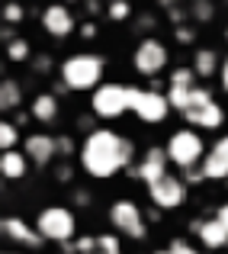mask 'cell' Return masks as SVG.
<instances>
[{
    "instance_id": "obj_1",
    "label": "cell",
    "mask_w": 228,
    "mask_h": 254,
    "mask_svg": "<svg viewBox=\"0 0 228 254\" xmlns=\"http://www.w3.org/2000/svg\"><path fill=\"white\" fill-rule=\"evenodd\" d=\"M135 145L113 129H93L80 145V168L90 177H113L122 168H129Z\"/></svg>"
},
{
    "instance_id": "obj_2",
    "label": "cell",
    "mask_w": 228,
    "mask_h": 254,
    "mask_svg": "<svg viewBox=\"0 0 228 254\" xmlns=\"http://www.w3.org/2000/svg\"><path fill=\"white\" fill-rule=\"evenodd\" d=\"M100 77H103V58L90 55V52L71 55L61 64V84L68 90H97Z\"/></svg>"
},
{
    "instance_id": "obj_3",
    "label": "cell",
    "mask_w": 228,
    "mask_h": 254,
    "mask_svg": "<svg viewBox=\"0 0 228 254\" xmlns=\"http://www.w3.org/2000/svg\"><path fill=\"white\" fill-rule=\"evenodd\" d=\"M164 148H167L171 164H177L180 171H193L206 161V145H203V135L196 129H177L167 138Z\"/></svg>"
},
{
    "instance_id": "obj_4",
    "label": "cell",
    "mask_w": 228,
    "mask_h": 254,
    "mask_svg": "<svg viewBox=\"0 0 228 254\" xmlns=\"http://www.w3.org/2000/svg\"><path fill=\"white\" fill-rule=\"evenodd\" d=\"M36 229L45 242H58V245H68L71 238L77 235V219L68 206H45L36 219Z\"/></svg>"
},
{
    "instance_id": "obj_5",
    "label": "cell",
    "mask_w": 228,
    "mask_h": 254,
    "mask_svg": "<svg viewBox=\"0 0 228 254\" xmlns=\"http://www.w3.org/2000/svg\"><path fill=\"white\" fill-rule=\"evenodd\" d=\"M129 110L135 113L142 123H164L167 113H171V103H167V93L129 87Z\"/></svg>"
},
{
    "instance_id": "obj_6",
    "label": "cell",
    "mask_w": 228,
    "mask_h": 254,
    "mask_svg": "<svg viewBox=\"0 0 228 254\" xmlns=\"http://www.w3.org/2000/svg\"><path fill=\"white\" fill-rule=\"evenodd\" d=\"M90 110L97 113L100 119H116L129 110V87L122 84H103L93 90L90 97Z\"/></svg>"
},
{
    "instance_id": "obj_7",
    "label": "cell",
    "mask_w": 228,
    "mask_h": 254,
    "mask_svg": "<svg viewBox=\"0 0 228 254\" xmlns=\"http://www.w3.org/2000/svg\"><path fill=\"white\" fill-rule=\"evenodd\" d=\"M167 55H171V52H167L164 42H158V39H142L132 62H135L138 74H145V77H151V81H154V77L167 68Z\"/></svg>"
},
{
    "instance_id": "obj_8",
    "label": "cell",
    "mask_w": 228,
    "mask_h": 254,
    "mask_svg": "<svg viewBox=\"0 0 228 254\" xmlns=\"http://www.w3.org/2000/svg\"><path fill=\"white\" fill-rule=\"evenodd\" d=\"M110 222L116 232H122L129 238H145V216L132 199H116L110 206Z\"/></svg>"
},
{
    "instance_id": "obj_9",
    "label": "cell",
    "mask_w": 228,
    "mask_h": 254,
    "mask_svg": "<svg viewBox=\"0 0 228 254\" xmlns=\"http://www.w3.org/2000/svg\"><path fill=\"white\" fill-rule=\"evenodd\" d=\"M148 196H151V203L158 206V209H177V206H183V199H186V180L167 174L164 180H158V184L148 187Z\"/></svg>"
},
{
    "instance_id": "obj_10",
    "label": "cell",
    "mask_w": 228,
    "mask_h": 254,
    "mask_svg": "<svg viewBox=\"0 0 228 254\" xmlns=\"http://www.w3.org/2000/svg\"><path fill=\"white\" fill-rule=\"evenodd\" d=\"M26 158H29V164H39V168H45V164L55 161L58 155V138L49 135V132H32V135H26Z\"/></svg>"
},
{
    "instance_id": "obj_11",
    "label": "cell",
    "mask_w": 228,
    "mask_h": 254,
    "mask_svg": "<svg viewBox=\"0 0 228 254\" xmlns=\"http://www.w3.org/2000/svg\"><path fill=\"white\" fill-rule=\"evenodd\" d=\"M42 29L49 32L52 39H64L74 32V13L64 3H52L42 10Z\"/></svg>"
},
{
    "instance_id": "obj_12",
    "label": "cell",
    "mask_w": 228,
    "mask_h": 254,
    "mask_svg": "<svg viewBox=\"0 0 228 254\" xmlns=\"http://www.w3.org/2000/svg\"><path fill=\"white\" fill-rule=\"evenodd\" d=\"M167 164H171V158H167V148H148L142 158V164L135 168V177L145 180V184H158V180L167 177Z\"/></svg>"
},
{
    "instance_id": "obj_13",
    "label": "cell",
    "mask_w": 228,
    "mask_h": 254,
    "mask_svg": "<svg viewBox=\"0 0 228 254\" xmlns=\"http://www.w3.org/2000/svg\"><path fill=\"white\" fill-rule=\"evenodd\" d=\"M0 232H3L10 242H19V245H26V248H39V245L45 242V238L39 235V229H32L29 222H23V219H16V216H6L3 222H0Z\"/></svg>"
},
{
    "instance_id": "obj_14",
    "label": "cell",
    "mask_w": 228,
    "mask_h": 254,
    "mask_svg": "<svg viewBox=\"0 0 228 254\" xmlns=\"http://www.w3.org/2000/svg\"><path fill=\"white\" fill-rule=\"evenodd\" d=\"M203 174H206V180H225L228 177V135H222L212 145V151L203 161Z\"/></svg>"
},
{
    "instance_id": "obj_15",
    "label": "cell",
    "mask_w": 228,
    "mask_h": 254,
    "mask_svg": "<svg viewBox=\"0 0 228 254\" xmlns=\"http://www.w3.org/2000/svg\"><path fill=\"white\" fill-rule=\"evenodd\" d=\"M183 116H186V123L196 126V129H219V126L225 123V113H222V106H219L216 100L206 103V106H190Z\"/></svg>"
},
{
    "instance_id": "obj_16",
    "label": "cell",
    "mask_w": 228,
    "mask_h": 254,
    "mask_svg": "<svg viewBox=\"0 0 228 254\" xmlns=\"http://www.w3.org/2000/svg\"><path fill=\"white\" fill-rule=\"evenodd\" d=\"M196 229V235H199V242L206 245V248H225L228 245V229L219 219H206V222H196L193 225Z\"/></svg>"
},
{
    "instance_id": "obj_17",
    "label": "cell",
    "mask_w": 228,
    "mask_h": 254,
    "mask_svg": "<svg viewBox=\"0 0 228 254\" xmlns=\"http://www.w3.org/2000/svg\"><path fill=\"white\" fill-rule=\"evenodd\" d=\"M26 168H29V158H26V151H3L0 155V174H3L6 180H23L26 177Z\"/></svg>"
},
{
    "instance_id": "obj_18",
    "label": "cell",
    "mask_w": 228,
    "mask_h": 254,
    "mask_svg": "<svg viewBox=\"0 0 228 254\" xmlns=\"http://www.w3.org/2000/svg\"><path fill=\"white\" fill-rule=\"evenodd\" d=\"M32 119L39 123H55L58 119V97L55 93H39L32 100Z\"/></svg>"
},
{
    "instance_id": "obj_19",
    "label": "cell",
    "mask_w": 228,
    "mask_h": 254,
    "mask_svg": "<svg viewBox=\"0 0 228 254\" xmlns=\"http://www.w3.org/2000/svg\"><path fill=\"white\" fill-rule=\"evenodd\" d=\"M19 103H23V84L16 81V77H6L3 84H0V110H19Z\"/></svg>"
},
{
    "instance_id": "obj_20",
    "label": "cell",
    "mask_w": 228,
    "mask_h": 254,
    "mask_svg": "<svg viewBox=\"0 0 228 254\" xmlns=\"http://www.w3.org/2000/svg\"><path fill=\"white\" fill-rule=\"evenodd\" d=\"M193 71H196V77H212L216 71H222V62L212 49H199L193 58Z\"/></svg>"
},
{
    "instance_id": "obj_21",
    "label": "cell",
    "mask_w": 228,
    "mask_h": 254,
    "mask_svg": "<svg viewBox=\"0 0 228 254\" xmlns=\"http://www.w3.org/2000/svg\"><path fill=\"white\" fill-rule=\"evenodd\" d=\"M167 103H171V110L186 113L193 103V87H167Z\"/></svg>"
},
{
    "instance_id": "obj_22",
    "label": "cell",
    "mask_w": 228,
    "mask_h": 254,
    "mask_svg": "<svg viewBox=\"0 0 228 254\" xmlns=\"http://www.w3.org/2000/svg\"><path fill=\"white\" fill-rule=\"evenodd\" d=\"M6 58H10V62H29L32 58V45L26 42V39H13L10 45H6Z\"/></svg>"
},
{
    "instance_id": "obj_23",
    "label": "cell",
    "mask_w": 228,
    "mask_h": 254,
    "mask_svg": "<svg viewBox=\"0 0 228 254\" xmlns=\"http://www.w3.org/2000/svg\"><path fill=\"white\" fill-rule=\"evenodd\" d=\"M190 13H193V19H196V23H209V19L216 16V3H212V0H193V3H190Z\"/></svg>"
},
{
    "instance_id": "obj_24",
    "label": "cell",
    "mask_w": 228,
    "mask_h": 254,
    "mask_svg": "<svg viewBox=\"0 0 228 254\" xmlns=\"http://www.w3.org/2000/svg\"><path fill=\"white\" fill-rule=\"evenodd\" d=\"M16 142H19L16 123H0V148H3V151H13V148H16Z\"/></svg>"
},
{
    "instance_id": "obj_25",
    "label": "cell",
    "mask_w": 228,
    "mask_h": 254,
    "mask_svg": "<svg viewBox=\"0 0 228 254\" xmlns=\"http://www.w3.org/2000/svg\"><path fill=\"white\" fill-rule=\"evenodd\" d=\"M171 87H196V71L193 68H173L171 71Z\"/></svg>"
},
{
    "instance_id": "obj_26",
    "label": "cell",
    "mask_w": 228,
    "mask_h": 254,
    "mask_svg": "<svg viewBox=\"0 0 228 254\" xmlns=\"http://www.w3.org/2000/svg\"><path fill=\"white\" fill-rule=\"evenodd\" d=\"M23 16H26V10L16 3V0H10V3L3 6V19H6V26H16V23H23Z\"/></svg>"
},
{
    "instance_id": "obj_27",
    "label": "cell",
    "mask_w": 228,
    "mask_h": 254,
    "mask_svg": "<svg viewBox=\"0 0 228 254\" xmlns=\"http://www.w3.org/2000/svg\"><path fill=\"white\" fill-rule=\"evenodd\" d=\"M129 16H132L129 0H110V19H129Z\"/></svg>"
},
{
    "instance_id": "obj_28",
    "label": "cell",
    "mask_w": 228,
    "mask_h": 254,
    "mask_svg": "<svg viewBox=\"0 0 228 254\" xmlns=\"http://www.w3.org/2000/svg\"><path fill=\"white\" fill-rule=\"evenodd\" d=\"M97 251L100 254H122V251H119V242L113 235H100L97 238Z\"/></svg>"
},
{
    "instance_id": "obj_29",
    "label": "cell",
    "mask_w": 228,
    "mask_h": 254,
    "mask_svg": "<svg viewBox=\"0 0 228 254\" xmlns=\"http://www.w3.org/2000/svg\"><path fill=\"white\" fill-rule=\"evenodd\" d=\"M167 254H199L193 245H186V242H180V238H173L171 245H167Z\"/></svg>"
},
{
    "instance_id": "obj_30",
    "label": "cell",
    "mask_w": 228,
    "mask_h": 254,
    "mask_svg": "<svg viewBox=\"0 0 228 254\" xmlns=\"http://www.w3.org/2000/svg\"><path fill=\"white\" fill-rule=\"evenodd\" d=\"M173 36H177V42L190 45L193 39H196V29H193V26H177V29H173Z\"/></svg>"
},
{
    "instance_id": "obj_31",
    "label": "cell",
    "mask_w": 228,
    "mask_h": 254,
    "mask_svg": "<svg viewBox=\"0 0 228 254\" xmlns=\"http://www.w3.org/2000/svg\"><path fill=\"white\" fill-rule=\"evenodd\" d=\"M93 248H97V238H77V245H74L77 254H93Z\"/></svg>"
},
{
    "instance_id": "obj_32",
    "label": "cell",
    "mask_w": 228,
    "mask_h": 254,
    "mask_svg": "<svg viewBox=\"0 0 228 254\" xmlns=\"http://www.w3.org/2000/svg\"><path fill=\"white\" fill-rule=\"evenodd\" d=\"M58 155H61V158H71V155H74V142H71L68 135L58 138Z\"/></svg>"
},
{
    "instance_id": "obj_33",
    "label": "cell",
    "mask_w": 228,
    "mask_h": 254,
    "mask_svg": "<svg viewBox=\"0 0 228 254\" xmlns=\"http://www.w3.org/2000/svg\"><path fill=\"white\" fill-rule=\"evenodd\" d=\"M203 180H206L203 164H199V168H193V171H186V184H203Z\"/></svg>"
},
{
    "instance_id": "obj_34",
    "label": "cell",
    "mask_w": 228,
    "mask_h": 254,
    "mask_svg": "<svg viewBox=\"0 0 228 254\" xmlns=\"http://www.w3.org/2000/svg\"><path fill=\"white\" fill-rule=\"evenodd\" d=\"M49 68H52V58L49 55H39L36 58V71H49Z\"/></svg>"
},
{
    "instance_id": "obj_35",
    "label": "cell",
    "mask_w": 228,
    "mask_h": 254,
    "mask_svg": "<svg viewBox=\"0 0 228 254\" xmlns=\"http://www.w3.org/2000/svg\"><path fill=\"white\" fill-rule=\"evenodd\" d=\"M216 219H219V222H222V225H225V229H228V203H222V206H219V212H216Z\"/></svg>"
},
{
    "instance_id": "obj_36",
    "label": "cell",
    "mask_w": 228,
    "mask_h": 254,
    "mask_svg": "<svg viewBox=\"0 0 228 254\" xmlns=\"http://www.w3.org/2000/svg\"><path fill=\"white\" fill-rule=\"evenodd\" d=\"M80 36H84V39H93V36H97V26H93V23H84V26H80Z\"/></svg>"
},
{
    "instance_id": "obj_37",
    "label": "cell",
    "mask_w": 228,
    "mask_h": 254,
    "mask_svg": "<svg viewBox=\"0 0 228 254\" xmlns=\"http://www.w3.org/2000/svg\"><path fill=\"white\" fill-rule=\"evenodd\" d=\"M0 39H3V42L10 45L13 39H16V36H13V26H3V29H0Z\"/></svg>"
},
{
    "instance_id": "obj_38",
    "label": "cell",
    "mask_w": 228,
    "mask_h": 254,
    "mask_svg": "<svg viewBox=\"0 0 228 254\" xmlns=\"http://www.w3.org/2000/svg\"><path fill=\"white\" fill-rule=\"evenodd\" d=\"M219 77H222V87L228 90V58L222 62V71H219Z\"/></svg>"
},
{
    "instance_id": "obj_39",
    "label": "cell",
    "mask_w": 228,
    "mask_h": 254,
    "mask_svg": "<svg viewBox=\"0 0 228 254\" xmlns=\"http://www.w3.org/2000/svg\"><path fill=\"white\" fill-rule=\"evenodd\" d=\"M87 10H90V13H97V10H100V3H97V0H87Z\"/></svg>"
},
{
    "instance_id": "obj_40",
    "label": "cell",
    "mask_w": 228,
    "mask_h": 254,
    "mask_svg": "<svg viewBox=\"0 0 228 254\" xmlns=\"http://www.w3.org/2000/svg\"><path fill=\"white\" fill-rule=\"evenodd\" d=\"M161 3H164V6H171V10H173V3H177V0H161Z\"/></svg>"
},
{
    "instance_id": "obj_41",
    "label": "cell",
    "mask_w": 228,
    "mask_h": 254,
    "mask_svg": "<svg viewBox=\"0 0 228 254\" xmlns=\"http://www.w3.org/2000/svg\"><path fill=\"white\" fill-rule=\"evenodd\" d=\"M154 254H167V248H161V251H154Z\"/></svg>"
},
{
    "instance_id": "obj_42",
    "label": "cell",
    "mask_w": 228,
    "mask_h": 254,
    "mask_svg": "<svg viewBox=\"0 0 228 254\" xmlns=\"http://www.w3.org/2000/svg\"><path fill=\"white\" fill-rule=\"evenodd\" d=\"M225 39H228V26H225Z\"/></svg>"
},
{
    "instance_id": "obj_43",
    "label": "cell",
    "mask_w": 228,
    "mask_h": 254,
    "mask_svg": "<svg viewBox=\"0 0 228 254\" xmlns=\"http://www.w3.org/2000/svg\"><path fill=\"white\" fill-rule=\"evenodd\" d=\"M93 254H100V251H93Z\"/></svg>"
}]
</instances>
